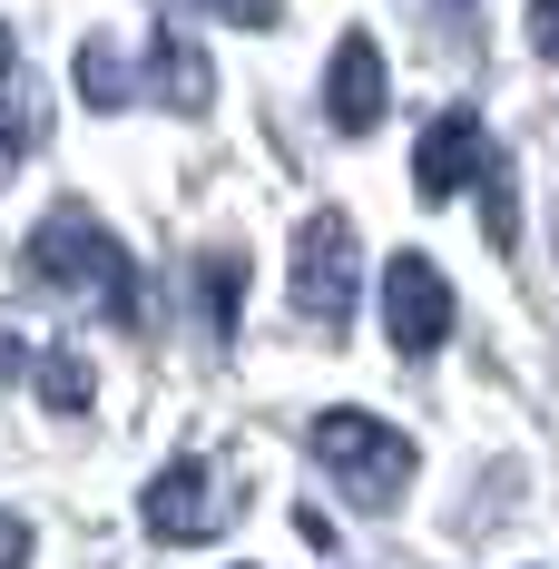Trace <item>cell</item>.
<instances>
[{"mask_svg": "<svg viewBox=\"0 0 559 569\" xmlns=\"http://www.w3.org/2000/svg\"><path fill=\"white\" fill-rule=\"evenodd\" d=\"M30 276H40V284H89V295H109L118 325H138V276H128V246H118L89 207H59L50 227L30 236Z\"/></svg>", "mask_w": 559, "mask_h": 569, "instance_id": "1", "label": "cell"}, {"mask_svg": "<svg viewBox=\"0 0 559 569\" xmlns=\"http://www.w3.org/2000/svg\"><path fill=\"white\" fill-rule=\"evenodd\" d=\"M353 284H363V246H353V217L343 207H315L295 227V315L315 335H343L353 325Z\"/></svg>", "mask_w": 559, "mask_h": 569, "instance_id": "2", "label": "cell"}, {"mask_svg": "<svg viewBox=\"0 0 559 569\" xmlns=\"http://www.w3.org/2000/svg\"><path fill=\"white\" fill-rule=\"evenodd\" d=\"M315 461L335 471L363 511H392V501L412 491V442H402L392 422H373V412H325V422H315Z\"/></svg>", "mask_w": 559, "mask_h": 569, "instance_id": "3", "label": "cell"}, {"mask_svg": "<svg viewBox=\"0 0 559 569\" xmlns=\"http://www.w3.org/2000/svg\"><path fill=\"white\" fill-rule=\"evenodd\" d=\"M383 325H392V353H432L451 335V276L432 256H392L383 266Z\"/></svg>", "mask_w": 559, "mask_h": 569, "instance_id": "4", "label": "cell"}, {"mask_svg": "<svg viewBox=\"0 0 559 569\" xmlns=\"http://www.w3.org/2000/svg\"><path fill=\"white\" fill-rule=\"evenodd\" d=\"M148 530H158V540H217L226 530L217 461H168V471L148 481Z\"/></svg>", "mask_w": 559, "mask_h": 569, "instance_id": "5", "label": "cell"}, {"mask_svg": "<svg viewBox=\"0 0 559 569\" xmlns=\"http://www.w3.org/2000/svg\"><path fill=\"white\" fill-rule=\"evenodd\" d=\"M481 168H491V138H481V118H471V109H442L432 128H422V148H412V187H422V207L461 197Z\"/></svg>", "mask_w": 559, "mask_h": 569, "instance_id": "6", "label": "cell"}, {"mask_svg": "<svg viewBox=\"0 0 559 569\" xmlns=\"http://www.w3.org/2000/svg\"><path fill=\"white\" fill-rule=\"evenodd\" d=\"M325 109H335L343 138H373L383 128V50L363 30H343V50L325 59Z\"/></svg>", "mask_w": 559, "mask_h": 569, "instance_id": "7", "label": "cell"}, {"mask_svg": "<svg viewBox=\"0 0 559 569\" xmlns=\"http://www.w3.org/2000/svg\"><path fill=\"white\" fill-rule=\"evenodd\" d=\"M148 99H158V109H177V118H197L207 99H217L207 50H197V40H158V50H148Z\"/></svg>", "mask_w": 559, "mask_h": 569, "instance_id": "8", "label": "cell"}, {"mask_svg": "<svg viewBox=\"0 0 559 569\" xmlns=\"http://www.w3.org/2000/svg\"><path fill=\"white\" fill-rule=\"evenodd\" d=\"M30 138H40V79H30L20 59H0V168H10Z\"/></svg>", "mask_w": 559, "mask_h": 569, "instance_id": "9", "label": "cell"}, {"mask_svg": "<svg viewBox=\"0 0 559 569\" xmlns=\"http://www.w3.org/2000/svg\"><path fill=\"white\" fill-rule=\"evenodd\" d=\"M197 295H207V335L236 343V305H246V256L236 246H217L207 266H197Z\"/></svg>", "mask_w": 559, "mask_h": 569, "instance_id": "10", "label": "cell"}, {"mask_svg": "<svg viewBox=\"0 0 559 569\" xmlns=\"http://www.w3.org/2000/svg\"><path fill=\"white\" fill-rule=\"evenodd\" d=\"M79 99H89V109H128V99H138V69H128L118 40H89V50H79Z\"/></svg>", "mask_w": 559, "mask_h": 569, "instance_id": "11", "label": "cell"}, {"mask_svg": "<svg viewBox=\"0 0 559 569\" xmlns=\"http://www.w3.org/2000/svg\"><path fill=\"white\" fill-rule=\"evenodd\" d=\"M89 393H99V383H89V353H69V343L40 353V402H50V412H89Z\"/></svg>", "mask_w": 559, "mask_h": 569, "instance_id": "12", "label": "cell"}, {"mask_svg": "<svg viewBox=\"0 0 559 569\" xmlns=\"http://www.w3.org/2000/svg\"><path fill=\"white\" fill-rule=\"evenodd\" d=\"M481 236H491V246H520V207H510V168L501 158H491V168H481Z\"/></svg>", "mask_w": 559, "mask_h": 569, "instance_id": "13", "label": "cell"}, {"mask_svg": "<svg viewBox=\"0 0 559 569\" xmlns=\"http://www.w3.org/2000/svg\"><path fill=\"white\" fill-rule=\"evenodd\" d=\"M217 20H236V30H276L285 20V0H207Z\"/></svg>", "mask_w": 559, "mask_h": 569, "instance_id": "14", "label": "cell"}, {"mask_svg": "<svg viewBox=\"0 0 559 569\" xmlns=\"http://www.w3.org/2000/svg\"><path fill=\"white\" fill-rule=\"evenodd\" d=\"M530 40H540V59H559V0H530Z\"/></svg>", "mask_w": 559, "mask_h": 569, "instance_id": "15", "label": "cell"}, {"mask_svg": "<svg viewBox=\"0 0 559 569\" xmlns=\"http://www.w3.org/2000/svg\"><path fill=\"white\" fill-rule=\"evenodd\" d=\"M0 569H30V530H20L10 511H0Z\"/></svg>", "mask_w": 559, "mask_h": 569, "instance_id": "16", "label": "cell"}, {"mask_svg": "<svg viewBox=\"0 0 559 569\" xmlns=\"http://www.w3.org/2000/svg\"><path fill=\"white\" fill-rule=\"evenodd\" d=\"M0 373H20V343H10V335H0Z\"/></svg>", "mask_w": 559, "mask_h": 569, "instance_id": "17", "label": "cell"}]
</instances>
